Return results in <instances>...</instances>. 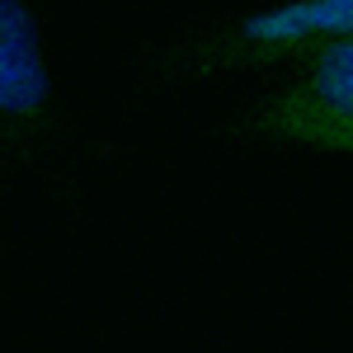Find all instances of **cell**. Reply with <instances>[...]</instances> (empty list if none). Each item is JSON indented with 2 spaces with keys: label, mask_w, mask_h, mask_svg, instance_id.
<instances>
[{
  "label": "cell",
  "mask_w": 353,
  "mask_h": 353,
  "mask_svg": "<svg viewBox=\"0 0 353 353\" xmlns=\"http://www.w3.org/2000/svg\"><path fill=\"white\" fill-rule=\"evenodd\" d=\"M344 38H353V0H288V5L254 10L236 24L198 38L189 52H179V66L193 76L278 66V61L311 57Z\"/></svg>",
  "instance_id": "1"
},
{
  "label": "cell",
  "mask_w": 353,
  "mask_h": 353,
  "mask_svg": "<svg viewBox=\"0 0 353 353\" xmlns=\"http://www.w3.org/2000/svg\"><path fill=\"white\" fill-rule=\"evenodd\" d=\"M245 132L321 151H353V38L301 57V71L241 118Z\"/></svg>",
  "instance_id": "2"
},
{
  "label": "cell",
  "mask_w": 353,
  "mask_h": 353,
  "mask_svg": "<svg viewBox=\"0 0 353 353\" xmlns=\"http://www.w3.org/2000/svg\"><path fill=\"white\" fill-rule=\"evenodd\" d=\"M52 71L28 0H0V165L28 161L52 137Z\"/></svg>",
  "instance_id": "3"
}]
</instances>
